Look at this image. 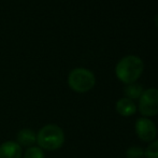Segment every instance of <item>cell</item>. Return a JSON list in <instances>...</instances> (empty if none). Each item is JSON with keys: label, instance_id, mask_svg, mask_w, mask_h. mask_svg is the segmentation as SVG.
Returning a JSON list of instances; mask_svg holds the SVG:
<instances>
[{"label": "cell", "instance_id": "cell-3", "mask_svg": "<svg viewBox=\"0 0 158 158\" xmlns=\"http://www.w3.org/2000/svg\"><path fill=\"white\" fill-rule=\"evenodd\" d=\"M96 84L95 74L85 68H75L68 75V85L72 90L80 94L87 93Z\"/></svg>", "mask_w": 158, "mask_h": 158}, {"label": "cell", "instance_id": "cell-6", "mask_svg": "<svg viewBox=\"0 0 158 158\" xmlns=\"http://www.w3.org/2000/svg\"><path fill=\"white\" fill-rule=\"evenodd\" d=\"M0 158H22V148L15 141H6L0 145Z\"/></svg>", "mask_w": 158, "mask_h": 158}, {"label": "cell", "instance_id": "cell-12", "mask_svg": "<svg viewBox=\"0 0 158 158\" xmlns=\"http://www.w3.org/2000/svg\"><path fill=\"white\" fill-rule=\"evenodd\" d=\"M144 156V150L141 146L133 145L127 148L126 158H142Z\"/></svg>", "mask_w": 158, "mask_h": 158}, {"label": "cell", "instance_id": "cell-7", "mask_svg": "<svg viewBox=\"0 0 158 158\" xmlns=\"http://www.w3.org/2000/svg\"><path fill=\"white\" fill-rule=\"evenodd\" d=\"M115 110H116V112L121 116L129 117V116H132L135 113L137 106H135L133 100L124 97L121 98L119 100H117V102L115 103Z\"/></svg>", "mask_w": 158, "mask_h": 158}, {"label": "cell", "instance_id": "cell-5", "mask_svg": "<svg viewBox=\"0 0 158 158\" xmlns=\"http://www.w3.org/2000/svg\"><path fill=\"white\" fill-rule=\"evenodd\" d=\"M135 130L138 138L144 142H152L156 139L157 127L148 117H140L135 124Z\"/></svg>", "mask_w": 158, "mask_h": 158}, {"label": "cell", "instance_id": "cell-4", "mask_svg": "<svg viewBox=\"0 0 158 158\" xmlns=\"http://www.w3.org/2000/svg\"><path fill=\"white\" fill-rule=\"evenodd\" d=\"M139 111L143 117H153L158 114V89L148 88L143 90L139 98Z\"/></svg>", "mask_w": 158, "mask_h": 158}, {"label": "cell", "instance_id": "cell-2", "mask_svg": "<svg viewBox=\"0 0 158 158\" xmlns=\"http://www.w3.org/2000/svg\"><path fill=\"white\" fill-rule=\"evenodd\" d=\"M38 146L45 151H56L64 143V130L59 126L48 124L42 127L37 133Z\"/></svg>", "mask_w": 158, "mask_h": 158}, {"label": "cell", "instance_id": "cell-9", "mask_svg": "<svg viewBox=\"0 0 158 158\" xmlns=\"http://www.w3.org/2000/svg\"><path fill=\"white\" fill-rule=\"evenodd\" d=\"M142 93H143V87L138 83L127 84L126 87L124 88V94H125L126 98L131 100L139 99L141 97Z\"/></svg>", "mask_w": 158, "mask_h": 158}, {"label": "cell", "instance_id": "cell-11", "mask_svg": "<svg viewBox=\"0 0 158 158\" xmlns=\"http://www.w3.org/2000/svg\"><path fill=\"white\" fill-rule=\"evenodd\" d=\"M144 156L146 158H158V139L150 142L148 146L144 151Z\"/></svg>", "mask_w": 158, "mask_h": 158}, {"label": "cell", "instance_id": "cell-13", "mask_svg": "<svg viewBox=\"0 0 158 158\" xmlns=\"http://www.w3.org/2000/svg\"><path fill=\"white\" fill-rule=\"evenodd\" d=\"M154 22H155V25H156V27L158 28V14L156 15V16H155Z\"/></svg>", "mask_w": 158, "mask_h": 158}, {"label": "cell", "instance_id": "cell-8", "mask_svg": "<svg viewBox=\"0 0 158 158\" xmlns=\"http://www.w3.org/2000/svg\"><path fill=\"white\" fill-rule=\"evenodd\" d=\"M17 143L19 146H26V148H31L33 144L37 142V135L32 129L25 128L22 129L17 133Z\"/></svg>", "mask_w": 158, "mask_h": 158}, {"label": "cell", "instance_id": "cell-1", "mask_svg": "<svg viewBox=\"0 0 158 158\" xmlns=\"http://www.w3.org/2000/svg\"><path fill=\"white\" fill-rule=\"evenodd\" d=\"M144 70V64L141 58L135 55L125 56L116 64L115 74L121 82L127 84L135 83Z\"/></svg>", "mask_w": 158, "mask_h": 158}, {"label": "cell", "instance_id": "cell-10", "mask_svg": "<svg viewBox=\"0 0 158 158\" xmlns=\"http://www.w3.org/2000/svg\"><path fill=\"white\" fill-rule=\"evenodd\" d=\"M23 158H45L44 152L39 146H31L26 150Z\"/></svg>", "mask_w": 158, "mask_h": 158}]
</instances>
